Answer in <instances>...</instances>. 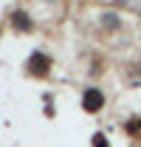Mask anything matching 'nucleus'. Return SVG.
I'll return each instance as SVG.
<instances>
[{
    "instance_id": "1",
    "label": "nucleus",
    "mask_w": 141,
    "mask_h": 147,
    "mask_svg": "<svg viewBox=\"0 0 141 147\" xmlns=\"http://www.w3.org/2000/svg\"><path fill=\"white\" fill-rule=\"evenodd\" d=\"M82 105H85V110H90V113L102 110V105H105V96H102V91H88Z\"/></svg>"
},
{
    "instance_id": "2",
    "label": "nucleus",
    "mask_w": 141,
    "mask_h": 147,
    "mask_svg": "<svg viewBox=\"0 0 141 147\" xmlns=\"http://www.w3.org/2000/svg\"><path fill=\"white\" fill-rule=\"evenodd\" d=\"M45 68H48V59L42 54H37L34 59H31V71H45Z\"/></svg>"
},
{
    "instance_id": "3",
    "label": "nucleus",
    "mask_w": 141,
    "mask_h": 147,
    "mask_svg": "<svg viewBox=\"0 0 141 147\" xmlns=\"http://www.w3.org/2000/svg\"><path fill=\"white\" fill-rule=\"evenodd\" d=\"M93 147H107V144H105V136H102V133H99V136H93Z\"/></svg>"
}]
</instances>
